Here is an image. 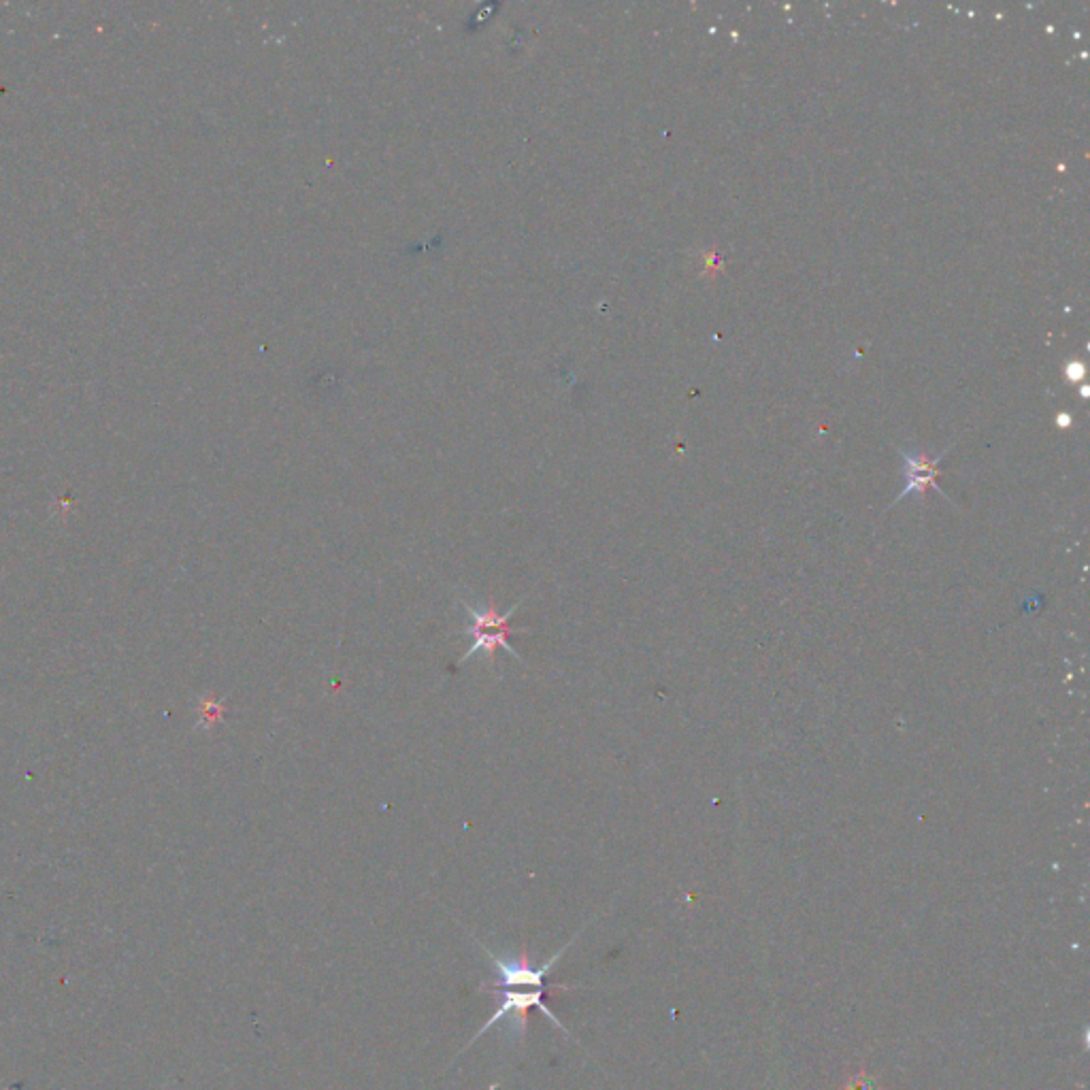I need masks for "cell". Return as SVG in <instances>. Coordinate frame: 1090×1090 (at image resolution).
<instances>
[{
  "mask_svg": "<svg viewBox=\"0 0 1090 1090\" xmlns=\"http://www.w3.org/2000/svg\"><path fill=\"white\" fill-rule=\"evenodd\" d=\"M460 607L467 611L469 616V624L465 629V635H471L473 637V646L465 652V656H462L458 660V665L467 663V660H471L477 652H484L486 658H488V665L494 667V660H497V652L499 650H505L509 652L511 656H514L516 660H522L520 654L509 646V635L514 633L511 631V616L516 614L518 605L511 607L509 611H499L497 605H494V601H490L484 609H475L471 603L467 601H460Z\"/></svg>",
  "mask_w": 1090,
  "mask_h": 1090,
  "instance_id": "obj_1",
  "label": "cell"
},
{
  "mask_svg": "<svg viewBox=\"0 0 1090 1090\" xmlns=\"http://www.w3.org/2000/svg\"><path fill=\"white\" fill-rule=\"evenodd\" d=\"M545 990H548V988H488V990H484V993H490V995L497 997V1012H494L486 1025L475 1033L473 1042H477V1039H480L486 1031H490L494 1025H499L503 1018H511L509 1031H507L509 1037H511V1042H520V1039H524V1035H526L528 1012H531L533 1007H539V1010L552 1020V1025L556 1029L565 1031L560 1018L550 1010L548 1005L543 1003Z\"/></svg>",
  "mask_w": 1090,
  "mask_h": 1090,
  "instance_id": "obj_2",
  "label": "cell"
},
{
  "mask_svg": "<svg viewBox=\"0 0 1090 1090\" xmlns=\"http://www.w3.org/2000/svg\"><path fill=\"white\" fill-rule=\"evenodd\" d=\"M948 450L941 452L937 458H929L924 456L922 452H910V450H899V456L903 460V477H905V486L901 488L899 497L895 499L893 505L901 503L905 497H910V494H920V497H924L927 494V490H935L937 494H941V497H946L944 490L939 488L937 484V477H939V462L941 458L946 456ZM948 499V497H946Z\"/></svg>",
  "mask_w": 1090,
  "mask_h": 1090,
  "instance_id": "obj_3",
  "label": "cell"
}]
</instances>
